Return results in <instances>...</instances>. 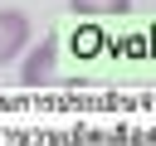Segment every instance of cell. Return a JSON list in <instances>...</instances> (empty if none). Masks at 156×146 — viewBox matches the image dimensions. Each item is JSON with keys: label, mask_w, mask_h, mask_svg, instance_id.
Masks as SVG:
<instances>
[{"label": "cell", "mask_w": 156, "mask_h": 146, "mask_svg": "<svg viewBox=\"0 0 156 146\" xmlns=\"http://www.w3.org/2000/svg\"><path fill=\"white\" fill-rule=\"evenodd\" d=\"M73 15H88V19H102V15H127L132 0H68Z\"/></svg>", "instance_id": "obj_3"}, {"label": "cell", "mask_w": 156, "mask_h": 146, "mask_svg": "<svg viewBox=\"0 0 156 146\" xmlns=\"http://www.w3.org/2000/svg\"><path fill=\"white\" fill-rule=\"evenodd\" d=\"M29 34H34V24L24 10H0V68L29 49Z\"/></svg>", "instance_id": "obj_1"}, {"label": "cell", "mask_w": 156, "mask_h": 146, "mask_svg": "<svg viewBox=\"0 0 156 146\" xmlns=\"http://www.w3.org/2000/svg\"><path fill=\"white\" fill-rule=\"evenodd\" d=\"M54 78V39H44L39 49H29L20 58V88H39Z\"/></svg>", "instance_id": "obj_2"}]
</instances>
